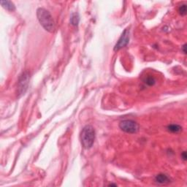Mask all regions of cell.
I'll use <instances>...</instances> for the list:
<instances>
[{
    "label": "cell",
    "instance_id": "cell-4",
    "mask_svg": "<svg viewBox=\"0 0 187 187\" xmlns=\"http://www.w3.org/2000/svg\"><path fill=\"white\" fill-rule=\"evenodd\" d=\"M130 42V30L126 29L124 30L119 40H118L117 43L116 44L115 47H114V51H119L120 49L125 47L127 45V44Z\"/></svg>",
    "mask_w": 187,
    "mask_h": 187
},
{
    "label": "cell",
    "instance_id": "cell-10",
    "mask_svg": "<svg viewBox=\"0 0 187 187\" xmlns=\"http://www.w3.org/2000/svg\"><path fill=\"white\" fill-rule=\"evenodd\" d=\"M144 83H146V85H148L149 86H152L156 83V79L153 77V76L148 75V77H146V78H145Z\"/></svg>",
    "mask_w": 187,
    "mask_h": 187
},
{
    "label": "cell",
    "instance_id": "cell-1",
    "mask_svg": "<svg viewBox=\"0 0 187 187\" xmlns=\"http://www.w3.org/2000/svg\"><path fill=\"white\" fill-rule=\"evenodd\" d=\"M38 21L46 31L53 32L55 29V24L51 13L44 8H38L37 11Z\"/></svg>",
    "mask_w": 187,
    "mask_h": 187
},
{
    "label": "cell",
    "instance_id": "cell-7",
    "mask_svg": "<svg viewBox=\"0 0 187 187\" xmlns=\"http://www.w3.org/2000/svg\"><path fill=\"white\" fill-rule=\"evenodd\" d=\"M0 4L5 9L9 11H14L15 10V6L14 4L11 1H7V0H2L0 1Z\"/></svg>",
    "mask_w": 187,
    "mask_h": 187
},
{
    "label": "cell",
    "instance_id": "cell-9",
    "mask_svg": "<svg viewBox=\"0 0 187 187\" xmlns=\"http://www.w3.org/2000/svg\"><path fill=\"white\" fill-rule=\"evenodd\" d=\"M79 15L78 13H72L71 15V18H70V23L72 25L75 26V27H77L78 23H79Z\"/></svg>",
    "mask_w": 187,
    "mask_h": 187
},
{
    "label": "cell",
    "instance_id": "cell-13",
    "mask_svg": "<svg viewBox=\"0 0 187 187\" xmlns=\"http://www.w3.org/2000/svg\"><path fill=\"white\" fill-rule=\"evenodd\" d=\"M182 51L184 54H186V44H184L182 47Z\"/></svg>",
    "mask_w": 187,
    "mask_h": 187
},
{
    "label": "cell",
    "instance_id": "cell-5",
    "mask_svg": "<svg viewBox=\"0 0 187 187\" xmlns=\"http://www.w3.org/2000/svg\"><path fill=\"white\" fill-rule=\"evenodd\" d=\"M29 81V75L28 72H23L19 78V92L21 94H24L27 91L28 84Z\"/></svg>",
    "mask_w": 187,
    "mask_h": 187
},
{
    "label": "cell",
    "instance_id": "cell-2",
    "mask_svg": "<svg viewBox=\"0 0 187 187\" xmlns=\"http://www.w3.org/2000/svg\"><path fill=\"white\" fill-rule=\"evenodd\" d=\"M95 140V130L91 125L84 126L80 133V140L82 146L86 149H89L93 146Z\"/></svg>",
    "mask_w": 187,
    "mask_h": 187
},
{
    "label": "cell",
    "instance_id": "cell-6",
    "mask_svg": "<svg viewBox=\"0 0 187 187\" xmlns=\"http://www.w3.org/2000/svg\"><path fill=\"white\" fill-rule=\"evenodd\" d=\"M155 181L159 184H168V183H170V180L168 176L160 173L157 175V176H156Z\"/></svg>",
    "mask_w": 187,
    "mask_h": 187
},
{
    "label": "cell",
    "instance_id": "cell-3",
    "mask_svg": "<svg viewBox=\"0 0 187 187\" xmlns=\"http://www.w3.org/2000/svg\"><path fill=\"white\" fill-rule=\"evenodd\" d=\"M119 128L126 133L134 134L140 130L139 124L133 120H123L119 123Z\"/></svg>",
    "mask_w": 187,
    "mask_h": 187
},
{
    "label": "cell",
    "instance_id": "cell-12",
    "mask_svg": "<svg viewBox=\"0 0 187 187\" xmlns=\"http://www.w3.org/2000/svg\"><path fill=\"white\" fill-rule=\"evenodd\" d=\"M181 158H182V159L184 160V161H186V159H187V155H186V151L182 152Z\"/></svg>",
    "mask_w": 187,
    "mask_h": 187
},
{
    "label": "cell",
    "instance_id": "cell-11",
    "mask_svg": "<svg viewBox=\"0 0 187 187\" xmlns=\"http://www.w3.org/2000/svg\"><path fill=\"white\" fill-rule=\"evenodd\" d=\"M178 12H179L180 15H181L183 16L186 15V4L181 5L179 7H178Z\"/></svg>",
    "mask_w": 187,
    "mask_h": 187
},
{
    "label": "cell",
    "instance_id": "cell-8",
    "mask_svg": "<svg viewBox=\"0 0 187 187\" xmlns=\"http://www.w3.org/2000/svg\"><path fill=\"white\" fill-rule=\"evenodd\" d=\"M167 129L169 132H172V133H178L182 130V126L178 125V124H170V125L168 126Z\"/></svg>",
    "mask_w": 187,
    "mask_h": 187
}]
</instances>
